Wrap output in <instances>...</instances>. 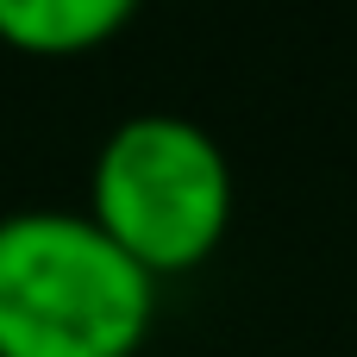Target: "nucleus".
Returning a JSON list of instances; mask_svg holds the SVG:
<instances>
[{
	"mask_svg": "<svg viewBox=\"0 0 357 357\" xmlns=\"http://www.w3.org/2000/svg\"><path fill=\"white\" fill-rule=\"evenodd\" d=\"M151 320L157 276L88 213H0V357H138Z\"/></svg>",
	"mask_w": 357,
	"mask_h": 357,
	"instance_id": "obj_1",
	"label": "nucleus"
},
{
	"mask_svg": "<svg viewBox=\"0 0 357 357\" xmlns=\"http://www.w3.org/2000/svg\"><path fill=\"white\" fill-rule=\"evenodd\" d=\"M82 213L144 276H182L226 245L232 163L207 126L182 113H132L100 138Z\"/></svg>",
	"mask_w": 357,
	"mask_h": 357,
	"instance_id": "obj_2",
	"label": "nucleus"
},
{
	"mask_svg": "<svg viewBox=\"0 0 357 357\" xmlns=\"http://www.w3.org/2000/svg\"><path fill=\"white\" fill-rule=\"evenodd\" d=\"M144 0H0V44L25 56H88L132 25Z\"/></svg>",
	"mask_w": 357,
	"mask_h": 357,
	"instance_id": "obj_3",
	"label": "nucleus"
}]
</instances>
